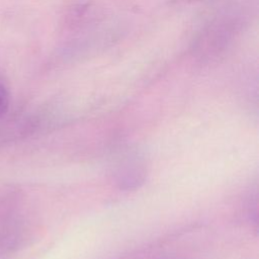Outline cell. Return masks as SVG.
<instances>
[{
  "instance_id": "obj_1",
  "label": "cell",
  "mask_w": 259,
  "mask_h": 259,
  "mask_svg": "<svg viewBox=\"0 0 259 259\" xmlns=\"http://www.w3.org/2000/svg\"><path fill=\"white\" fill-rule=\"evenodd\" d=\"M236 24L230 21H219L212 24L201 36L198 42V52L209 57L217 55L232 39Z\"/></svg>"
},
{
  "instance_id": "obj_2",
  "label": "cell",
  "mask_w": 259,
  "mask_h": 259,
  "mask_svg": "<svg viewBox=\"0 0 259 259\" xmlns=\"http://www.w3.org/2000/svg\"><path fill=\"white\" fill-rule=\"evenodd\" d=\"M9 106V93L6 87L0 83V117L5 114Z\"/></svg>"
}]
</instances>
